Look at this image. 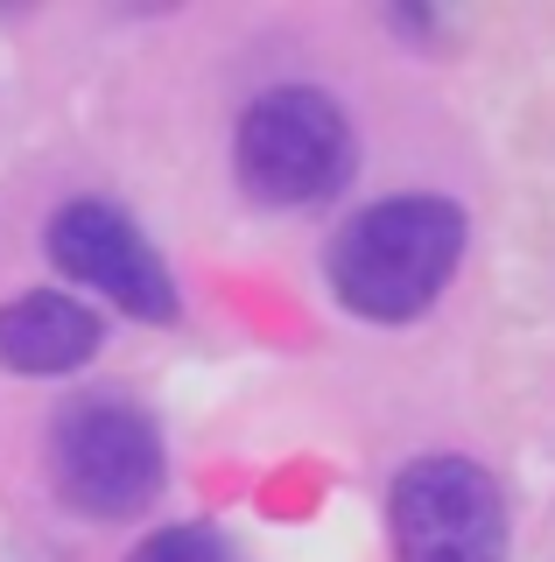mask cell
Segmentation results:
<instances>
[{
    "label": "cell",
    "instance_id": "obj_6",
    "mask_svg": "<svg viewBox=\"0 0 555 562\" xmlns=\"http://www.w3.org/2000/svg\"><path fill=\"white\" fill-rule=\"evenodd\" d=\"M92 351H99V316L78 295L36 289L0 310V366H14V373H78Z\"/></svg>",
    "mask_w": 555,
    "mask_h": 562
},
{
    "label": "cell",
    "instance_id": "obj_5",
    "mask_svg": "<svg viewBox=\"0 0 555 562\" xmlns=\"http://www.w3.org/2000/svg\"><path fill=\"white\" fill-rule=\"evenodd\" d=\"M49 260L71 281H84L92 295L120 303L127 316H148V324L177 316V281H169L162 254L141 239V225L127 211H113L99 198H78L49 218Z\"/></svg>",
    "mask_w": 555,
    "mask_h": 562
},
{
    "label": "cell",
    "instance_id": "obj_1",
    "mask_svg": "<svg viewBox=\"0 0 555 562\" xmlns=\"http://www.w3.org/2000/svg\"><path fill=\"white\" fill-rule=\"evenodd\" d=\"M464 260V211L450 198H387L331 239V289L352 316L408 324Z\"/></svg>",
    "mask_w": 555,
    "mask_h": 562
},
{
    "label": "cell",
    "instance_id": "obj_3",
    "mask_svg": "<svg viewBox=\"0 0 555 562\" xmlns=\"http://www.w3.org/2000/svg\"><path fill=\"white\" fill-rule=\"evenodd\" d=\"M352 176V127L338 99L309 85H274L239 120V183L260 204H324Z\"/></svg>",
    "mask_w": 555,
    "mask_h": 562
},
{
    "label": "cell",
    "instance_id": "obj_4",
    "mask_svg": "<svg viewBox=\"0 0 555 562\" xmlns=\"http://www.w3.org/2000/svg\"><path fill=\"white\" fill-rule=\"evenodd\" d=\"M394 562H507V506L472 457H415L387 492Z\"/></svg>",
    "mask_w": 555,
    "mask_h": 562
},
{
    "label": "cell",
    "instance_id": "obj_2",
    "mask_svg": "<svg viewBox=\"0 0 555 562\" xmlns=\"http://www.w3.org/2000/svg\"><path fill=\"white\" fill-rule=\"evenodd\" d=\"M49 485L84 520H127L162 492V429L120 394H84L49 429Z\"/></svg>",
    "mask_w": 555,
    "mask_h": 562
},
{
    "label": "cell",
    "instance_id": "obj_7",
    "mask_svg": "<svg viewBox=\"0 0 555 562\" xmlns=\"http://www.w3.org/2000/svg\"><path fill=\"white\" fill-rule=\"evenodd\" d=\"M127 562H233V549H225L218 527L183 520V527H162V535H148Z\"/></svg>",
    "mask_w": 555,
    "mask_h": 562
}]
</instances>
